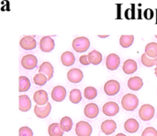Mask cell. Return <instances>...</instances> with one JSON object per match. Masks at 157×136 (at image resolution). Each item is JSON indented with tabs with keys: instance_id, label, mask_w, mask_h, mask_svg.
I'll return each instance as SVG.
<instances>
[{
	"instance_id": "1",
	"label": "cell",
	"mask_w": 157,
	"mask_h": 136,
	"mask_svg": "<svg viewBox=\"0 0 157 136\" xmlns=\"http://www.w3.org/2000/svg\"><path fill=\"white\" fill-rule=\"evenodd\" d=\"M121 105L127 111H133L139 105L138 98L133 94H126L121 99Z\"/></svg>"
},
{
	"instance_id": "17",
	"label": "cell",
	"mask_w": 157,
	"mask_h": 136,
	"mask_svg": "<svg viewBox=\"0 0 157 136\" xmlns=\"http://www.w3.org/2000/svg\"><path fill=\"white\" fill-rule=\"evenodd\" d=\"M98 112H99L98 107L95 103H89L85 107V115L89 119L96 118L98 115Z\"/></svg>"
},
{
	"instance_id": "13",
	"label": "cell",
	"mask_w": 157,
	"mask_h": 136,
	"mask_svg": "<svg viewBox=\"0 0 157 136\" xmlns=\"http://www.w3.org/2000/svg\"><path fill=\"white\" fill-rule=\"evenodd\" d=\"M33 99H34L36 105H38V106H45L48 103L49 98H48L47 92L40 89V90H38V91H36L34 93Z\"/></svg>"
},
{
	"instance_id": "28",
	"label": "cell",
	"mask_w": 157,
	"mask_h": 136,
	"mask_svg": "<svg viewBox=\"0 0 157 136\" xmlns=\"http://www.w3.org/2000/svg\"><path fill=\"white\" fill-rule=\"evenodd\" d=\"M134 41V36L133 35H122L120 38V43L123 48H129L132 46Z\"/></svg>"
},
{
	"instance_id": "7",
	"label": "cell",
	"mask_w": 157,
	"mask_h": 136,
	"mask_svg": "<svg viewBox=\"0 0 157 136\" xmlns=\"http://www.w3.org/2000/svg\"><path fill=\"white\" fill-rule=\"evenodd\" d=\"M121 86L117 80H109L104 86V91L108 96H114L120 91Z\"/></svg>"
},
{
	"instance_id": "38",
	"label": "cell",
	"mask_w": 157,
	"mask_h": 136,
	"mask_svg": "<svg viewBox=\"0 0 157 136\" xmlns=\"http://www.w3.org/2000/svg\"><path fill=\"white\" fill-rule=\"evenodd\" d=\"M155 76H157V64H156V68H155Z\"/></svg>"
},
{
	"instance_id": "39",
	"label": "cell",
	"mask_w": 157,
	"mask_h": 136,
	"mask_svg": "<svg viewBox=\"0 0 157 136\" xmlns=\"http://www.w3.org/2000/svg\"><path fill=\"white\" fill-rule=\"evenodd\" d=\"M155 37H156V39H157V35H156V36H155Z\"/></svg>"
},
{
	"instance_id": "35",
	"label": "cell",
	"mask_w": 157,
	"mask_h": 136,
	"mask_svg": "<svg viewBox=\"0 0 157 136\" xmlns=\"http://www.w3.org/2000/svg\"><path fill=\"white\" fill-rule=\"evenodd\" d=\"M79 62L83 65H89L90 64V62H89V59H88V56L87 55H82L79 58Z\"/></svg>"
},
{
	"instance_id": "5",
	"label": "cell",
	"mask_w": 157,
	"mask_h": 136,
	"mask_svg": "<svg viewBox=\"0 0 157 136\" xmlns=\"http://www.w3.org/2000/svg\"><path fill=\"white\" fill-rule=\"evenodd\" d=\"M38 64V59L32 54H27L21 59V65L27 70L34 69Z\"/></svg>"
},
{
	"instance_id": "29",
	"label": "cell",
	"mask_w": 157,
	"mask_h": 136,
	"mask_svg": "<svg viewBox=\"0 0 157 136\" xmlns=\"http://www.w3.org/2000/svg\"><path fill=\"white\" fill-rule=\"evenodd\" d=\"M69 99L70 101L74 104H77L81 101L82 99V94L81 91L77 88H75L73 90L70 91V95H69Z\"/></svg>"
},
{
	"instance_id": "24",
	"label": "cell",
	"mask_w": 157,
	"mask_h": 136,
	"mask_svg": "<svg viewBox=\"0 0 157 136\" xmlns=\"http://www.w3.org/2000/svg\"><path fill=\"white\" fill-rule=\"evenodd\" d=\"M148 57L150 58H156L157 57V43L156 42H150L145 47V52Z\"/></svg>"
},
{
	"instance_id": "8",
	"label": "cell",
	"mask_w": 157,
	"mask_h": 136,
	"mask_svg": "<svg viewBox=\"0 0 157 136\" xmlns=\"http://www.w3.org/2000/svg\"><path fill=\"white\" fill-rule=\"evenodd\" d=\"M103 113L106 116H109V117H113L115 115H117L120 111V107L116 102L113 101H109L104 104L103 106Z\"/></svg>"
},
{
	"instance_id": "15",
	"label": "cell",
	"mask_w": 157,
	"mask_h": 136,
	"mask_svg": "<svg viewBox=\"0 0 157 136\" xmlns=\"http://www.w3.org/2000/svg\"><path fill=\"white\" fill-rule=\"evenodd\" d=\"M116 129H117V124L112 120H107L103 122L101 124V131L107 135L112 134L116 131Z\"/></svg>"
},
{
	"instance_id": "20",
	"label": "cell",
	"mask_w": 157,
	"mask_h": 136,
	"mask_svg": "<svg viewBox=\"0 0 157 136\" xmlns=\"http://www.w3.org/2000/svg\"><path fill=\"white\" fill-rule=\"evenodd\" d=\"M122 70L127 75H131V74L135 73L137 71V64H136V62L134 60H132V59L126 60L124 62V64H123Z\"/></svg>"
},
{
	"instance_id": "30",
	"label": "cell",
	"mask_w": 157,
	"mask_h": 136,
	"mask_svg": "<svg viewBox=\"0 0 157 136\" xmlns=\"http://www.w3.org/2000/svg\"><path fill=\"white\" fill-rule=\"evenodd\" d=\"M142 63L144 65H145L146 67H152L154 65H156L157 64V58H150L148 57L145 53H144L142 55Z\"/></svg>"
},
{
	"instance_id": "26",
	"label": "cell",
	"mask_w": 157,
	"mask_h": 136,
	"mask_svg": "<svg viewBox=\"0 0 157 136\" xmlns=\"http://www.w3.org/2000/svg\"><path fill=\"white\" fill-rule=\"evenodd\" d=\"M60 126H61V128H62V130L63 132H65V133L70 132L72 130V127H73V121H72V119L67 117V116L63 117L61 120Z\"/></svg>"
},
{
	"instance_id": "9",
	"label": "cell",
	"mask_w": 157,
	"mask_h": 136,
	"mask_svg": "<svg viewBox=\"0 0 157 136\" xmlns=\"http://www.w3.org/2000/svg\"><path fill=\"white\" fill-rule=\"evenodd\" d=\"M55 43L54 41L51 36H44L40 39V50L44 52H50L54 49Z\"/></svg>"
},
{
	"instance_id": "25",
	"label": "cell",
	"mask_w": 157,
	"mask_h": 136,
	"mask_svg": "<svg viewBox=\"0 0 157 136\" xmlns=\"http://www.w3.org/2000/svg\"><path fill=\"white\" fill-rule=\"evenodd\" d=\"M48 133L50 136H63V131L62 130L60 124L58 123H52L48 128Z\"/></svg>"
},
{
	"instance_id": "14",
	"label": "cell",
	"mask_w": 157,
	"mask_h": 136,
	"mask_svg": "<svg viewBox=\"0 0 157 136\" xmlns=\"http://www.w3.org/2000/svg\"><path fill=\"white\" fill-rule=\"evenodd\" d=\"M83 72L78 68H73L67 73V78L72 83H79L83 79Z\"/></svg>"
},
{
	"instance_id": "27",
	"label": "cell",
	"mask_w": 157,
	"mask_h": 136,
	"mask_svg": "<svg viewBox=\"0 0 157 136\" xmlns=\"http://www.w3.org/2000/svg\"><path fill=\"white\" fill-rule=\"evenodd\" d=\"M19 92H26L30 87V81L27 76H19Z\"/></svg>"
},
{
	"instance_id": "36",
	"label": "cell",
	"mask_w": 157,
	"mask_h": 136,
	"mask_svg": "<svg viewBox=\"0 0 157 136\" xmlns=\"http://www.w3.org/2000/svg\"><path fill=\"white\" fill-rule=\"evenodd\" d=\"M108 36H109V35H99L100 38H107Z\"/></svg>"
},
{
	"instance_id": "31",
	"label": "cell",
	"mask_w": 157,
	"mask_h": 136,
	"mask_svg": "<svg viewBox=\"0 0 157 136\" xmlns=\"http://www.w3.org/2000/svg\"><path fill=\"white\" fill-rule=\"evenodd\" d=\"M84 95L86 97V99H94L97 96H98V91L95 87H87L85 88V91H84Z\"/></svg>"
},
{
	"instance_id": "10",
	"label": "cell",
	"mask_w": 157,
	"mask_h": 136,
	"mask_svg": "<svg viewBox=\"0 0 157 136\" xmlns=\"http://www.w3.org/2000/svg\"><path fill=\"white\" fill-rule=\"evenodd\" d=\"M121 64V59L116 53H110L108 55L106 60V65L109 70L114 71L119 68Z\"/></svg>"
},
{
	"instance_id": "33",
	"label": "cell",
	"mask_w": 157,
	"mask_h": 136,
	"mask_svg": "<svg viewBox=\"0 0 157 136\" xmlns=\"http://www.w3.org/2000/svg\"><path fill=\"white\" fill-rule=\"evenodd\" d=\"M18 136H33V132L30 128L24 126L21 127L18 131Z\"/></svg>"
},
{
	"instance_id": "4",
	"label": "cell",
	"mask_w": 157,
	"mask_h": 136,
	"mask_svg": "<svg viewBox=\"0 0 157 136\" xmlns=\"http://www.w3.org/2000/svg\"><path fill=\"white\" fill-rule=\"evenodd\" d=\"M75 134L77 136H90L92 134V127L86 122H79L75 126Z\"/></svg>"
},
{
	"instance_id": "32",
	"label": "cell",
	"mask_w": 157,
	"mask_h": 136,
	"mask_svg": "<svg viewBox=\"0 0 157 136\" xmlns=\"http://www.w3.org/2000/svg\"><path fill=\"white\" fill-rule=\"evenodd\" d=\"M33 81H34L35 85L41 87V86H43V85H45V84L47 83L48 77H47L46 76H44V75L39 73V74L35 75V76L33 77Z\"/></svg>"
},
{
	"instance_id": "23",
	"label": "cell",
	"mask_w": 157,
	"mask_h": 136,
	"mask_svg": "<svg viewBox=\"0 0 157 136\" xmlns=\"http://www.w3.org/2000/svg\"><path fill=\"white\" fill-rule=\"evenodd\" d=\"M87 56H88V59H89V62H90V64H94V65H98V64H99L101 62H102V54L99 52H98V51H92V52H90L88 54H87Z\"/></svg>"
},
{
	"instance_id": "18",
	"label": "cell",
	"mask_w": 157,
	"mask_h": 136,
	"mask_svg": "<svg viewBox=\"0 0 157 136\" xmlns=\"http://www.w3.org/2000/svg\"><path fill=\"white\" fill-rule=\"evenodd\" d=\"M144 86V82L141 77L139 76H133L131 77L128 81V87L133 91H138L140 90Z\"/></svg>"
},
{
	"instance_id": "2",
	"label": "cell",
	"mask_w": 157,
	"mask_h": 136,
	"mask_svg": "<svg viewBox=\"0 0 157 136\" xmlns=\"http://www.w3.org/2000/svg\"><path fill=\"white\" fill-rule=\"evenodd\" d=\"M72 46L77 52H84L87 51L90 46V41L86 37H77L73 41Z\"/></svg>"
},
{
	"instance_id": "19",
	"label": "cell",
	"mask_w": 157,
	"mask_h": 136,
	"mask_svg": "<svg viewBox=\"0 0 157 136\" xmlns=\"http://www.w3.org/2000/svg\"><path fill=\"white\" fill-rule=\"evenodd\" d=\"M18 100H19V111H23V112H26V111H29L31 108V101L29 99V98L27 96V95H20L19 98H18Z\"/></svg>"
},
{
	"instance_id": "22",
	"label": "cell",
	"mask_w": 157,
	"mask_h": 136,
	"mask_svg": "<svg viewBox=\"0 0 157 136\" xmlns=\"http://www.w3.org/2000/svg\"><path fill=\"white\" fill-rule=\"evenodd\" d=\"M61 61L62 64L65 66H71L75 64V55L73 54V52H64L62 56H61Z\"/></svg>"
},
{
	"instance_id": "11",
	"label": "cell",
	"mask_w": 157,
	"mask_h": 136,
	"mask_svg": "<svg viewBox=\"0 0 157 136\" xmlns=\"http://www.w3.org/2000/svg\"><path fill=\"white\" fill-rule=\"evenodd\" d=\"M51 110H52V106H51L50 102H48L45 106L35 105V107H34V113L36 114V116L38 118L44 119V118L49 116V114L51 113Z\"/></svg>"
},
{
	"instance_id": "37",
	"label": "cell",
	"mask_w": 157,
	"mask_h": 136,
	"mask_svg": "<svg viewBox=\"0 0 157 136\" xmlns=\"http://www.w3.org/2000/svg\"><path fill=\"white\" fill-rule=\"evenodd\" d=\"M115 136H126L125 134H118L117 135H115Z\"/></svg>"
},
{
	"instance_id": "16",
	"label": "cell",
	"mask_w": 157,
	"mask_h": 136,
	"mask_svg": "<svg viewBox=\"0 0 157 136\" xmlns=\"http://www.w3.org/2000/svg\"><path fill=\"white\" fill-rule=\"evenodd\" d=\"M39 73L46 76L48 77V80H51L53 76V66L49 62H44L41 64V65L39 68Z\"/></svg>"
},
{
	"instance_id": "34",
	"label": "cell",
	"mask_w": 157,
	"mask_h": 136,
	"mask_svg": "<svg viewBox=\"0 0 157 136\" xmlns=\"http://www.w3.org/2000/svg\"><path fill=\"white\" fill-rule=\"evenodd\" d=\"M142 136H157V131L154 127H147L143 132Z\"/></svg>"
},
{
	"instance_id": "12",
	"label": "cell",
	"mask_w": 157,
	"mask_h": 136,
	"mask_svg": "<svg viewBox=\"0 0 157 136\" xmlns=\"http://www.w3.org/2000/svg\"><path fill=\"white\" fill-rule=\"evenodd\" d=\"M66 96V90L62 86H56L52 91V99L56 102H62Z\"/></svg>"
},
{
	"instance_id": "21",
	"label": "cell",
	"mask_w": 157,
	"mask_h": 136,
	"mask_svg": "<svg viewBox=\"0 0 157 136\" xmlns=\"http://www.w3.org/2000/svg\"><path fill=\"white\" fill-rule=\"evenodd\" d=\"M139 122L135 120V119H129L125 122L124 123V128L126 130V132L130 133V134H134L139 130Z\"/></svg>"
},
{
	"instance_id": "3",
	"label": "cell",
	"mask_w": 157,
	"mask_h": 136,
	"mask_svg": "<svg viewBox=\"0 0 157 136\" xmlns=\"http://www.w3.org/2000/svg\"><path fill=\"white\" fill-rule=\"evenodd\" d=\"M139 116L144 122L152 120L155 116V108L150 104L143 105L139 111Z\"/></svg>"
},
{
	"instance_id": "6",
	"label": "cell",
	"mask_w": 157,
	"mask_h": 136,
	"mask_svg": "<svg viewBox=\"0 0 157 136\" xmlns=\"http://www.w3.org/2000/svg\"><path fill=\"white\" fill-rule=\"evenodd\" d=\"M19 45L22 49L26 51H30L34 50L37 46L36 40L34 36H24L20 41H19Z\"/></svg>"
}]
</instances>
